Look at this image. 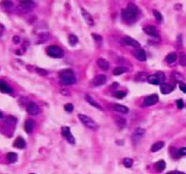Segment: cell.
<instances>
[{"label": "cell", "mask_w": 186, "mask_h": 174, "mask_svg": "<svg viewBox=\"0 0 186 174\" xmlns=\"http://www.w3.org/2000/svg\"><path fill=\"white\" fill-rule=\"evenodd\" d=\"M60 79L61 80H64V79H66V78H70L72 76H75V74H74V71L71 70V69H66V70H63L61 71L60 74Z\"/></svg>", "instance_id": "17"}, {"label": "cell", "mask_w": 186, "mask_h": 174, "mask_svg": "<svg viewBox=\"0 0 186 174\" xmlns=\"http://www.w3.org/2000/svg\"><path fill=\"white\" fill-rule=\"evenodd\" d=\"M114 107V110L115 112H118L120 114H125L129 112V109L128 107L125 106V105H122V104H114V105L113 106Z\"/></svg>", "instance_id": "19"}, {"label": "cell", "mask_w": 186, "mask_h": 174, "mask_svg": "<svg viewBox=\"0 0 186 174\" xmlns=\"http://www.w3.org/2000/svg\"><path fill=\"white\" fill-rule=\"evenodd\" d=\"M165 81V75L163 72H157L156 74L148 75L147 82L153 85H159L164 84Z\"/></svg>", "instance_id": "3"}, {"label": "cell", "mask_w": 186, "mask_h": 174, "mask_svg": "<svg viewBox=\"0 0 186 174\" xmlns=\"http://www.w3.org/2000/svg\"><path fill=\"white\" fill-rule=\"evenodd\" d=\"M114 96H115L116 98H118V99H123V98H125V97L126 96V93H125V92H122V91H120V92L115 93Z\"/></svg>", "instance_id": "38"}, {"label": "cell", "mask_w": 186, "mask_h": 174, "mask_svg": "<svg viewBox=\"0 0 186 174\" xmlns=\"http://www.w3.org/2000/svg\"><path fill=\"white\" fill-rule=\"evenodd\" d=\"M68 42H69V44L71 45V46H75L77 43H78V38H77V37L75 36V34H70V36L68 37Z\"/></svg>", "instance_id": "30"}, {"label": "cell", "mask_w": 186, "mask_h": 174, "mask_svg": "<svg viewBox=\"0 0 186 174\" xmlns=\"http://www.w3.org/2000/svg\"><path fill=\"white\" fill-rule=\"evenodd\" d=\"M1 5L4 7H7V8H10L13 7V3L10 1V0H3L1 2Z\"/></svg>", "instance_id": "34"}, {"label": "cell", "mask_w": 186, "mask_h": 174, "mask_svg": "<svg viewBox=\"0 0 186 174\" xmlns=\"http://www.w3.org/2000/svg\"><path fill=\"white\" fill-rule=\"evenodd\" d=\"M176 59H177V55H176L175 53H170V54L166 56V61H167V63H174V62L176 61Z\"/></svg>", "instance_id": "31"}, {"label": "cell", "mask_w": 186, "mask_h": 174, "mask_svg": "<svg viewBox=\"0 0 186 174\" xmlns=\"http://www.w3.org/2000/svg\"><path fill=\"white\" fill-rule=\"evenodd\" d=\"M164 146V142H157L155 143H153L151 147V152H156L158 151H160L161 149H163Z\"/></svg>", "instance_id": "23"}, {"label": "cell", "mask_w": 186, "mask_h": 174, "mask_svg": "<svg viewBox=\"0 0 186 174\" xmlns=\"http://www.w3.org/2000/svg\"><path fill=\"white\" fill-rule=\"evenodd\" d=\"M61 93H63V95H66V96H69V94H70L69 92H68L66 89H62V90H61Z\"/></svg>", "instance_id": "45"}, {"label": "cell", "mask_w": 186, "mask_h": 174, "mask_svg": "<svg viewBox=\"0 0 186 174\" xmlns=\"http://www.w3.org/2000/svg\"><path fill=\"white\" fill-rule=\"evenodd\" d=\"M179 60H180V63H181V65H182V66H186V54L182 53V54L180 55V58H179Z\"/></svg>", "instance_id": "33"}, {"label": "cell", "mask_w": 186, "mask_h": 174, "mask_svg": "<svg viewBox=\"0 0 186 174\" xmlns=\"http://www.w3.org/2000/svg\"><path fill=\"white\" fill-rule=\"evenodd\" d=\"M123 42L125 43V45L133 46V47H140L141 46V45H140V43L138 41L134 40V38H132L130 37H125V38L123 39Z\"/></svg>", "instance_id": "12"}, {"label": "cell", "mask_w": 186, "mask_h": 174, "mask_svg": "<svg viewBox=\"0 0 186 174\" xmlns=\"http://www.w3.org/2000/svg\"><path fill=\"white\" fill-rule=\"evenodd\" d=\"M167 174H185L182 171H178V170H174V171H169Z\"/></svg>", "instance_id": "44"}, {"label": "cell", "mask_w": 186, "mask_h": 174, "mask_svg": "<svg viewBox=\"0 0 186 174\" xmlns=\"http://www.w3.org/2000/svg\"><path fill=\"white\" fill-rule=\"evenodd\" d=\"M114 122H115V124L117 125V127L119 129H123V127L126 125V120H125V118H123L122 116H116L114 118Z\"/></svg>", "instance_id": "20"}, {"label": "cell", "mask_w": 186, "mask_h": 174, "mask_svg": "<svg viewBox=\"0 0 186 174\" xmlns=\"http://www.w3.org/2000/svg\"><path fill=\"white\" fill-rule=\"evenodd\" d=\"M106 76L104 75H96L94 79L92 81V84H94L95 86H101L103 84H105L106 83Z\"/></svg>", "instance_id": "9"}, {"label": "cell", "mask_w": 186, "mask_h": 174, "mask_svg": "<svg viewBox=\"0 0 186 174\" xmlns=\"http://www.w3.org/2000/svg\"><path fill=\"white\" fill-rule=\"evenodd\" d=\"M64 108L67 113H72L74 111V105L72 103H66Z\"/></svg>", "instance_id": "37"}, {"label": "cell", "mask_w": 186, "mask_h": 174, "mask_svg": "<svg viewBox=\"0 0 186 174\" xmlns=\"http://www.w3.org/2000/svg\"><path fill=\"white\" fill-rule=\"evenodd\" d=\"M78 119L81 121V122L87 128L91 129V130H96L98 128V125L97 123L93 120L91 117L85 115V114H78Z\"/></svg>", "instance_id": "2"}, {"label": "cell", "mask_w": 186, "mask_h": 174, "mask_svg": "<svg viewBox=\"0 0 186 174\" xmlns=\"http://www.w3.org/2000/svg\"><path fill=\"white\" fill-rule=\"evenodd\" d=\"M62 134H63L65 139L69 143H71V144L75 143V138H74V136H73V134L70 131V128L68 126L62 127Z\"/></svg>", "instance_id": "6"}, {"label": "cell", "mask_w": 186, "mask_h": 174, "mask_svg": "<svg viewBox=\"0 0 186 174\" xmlns=\"http://www.w3.org/2000/svg\"><path fill=\"white\" fill-rule=\"evenodd\" d=\"M135 56H136V58L139 60V61H141V62H144V61H146V53H145V51L143 50V49H139V50H137L136 52H135Z\"/></svg>", "instance_id": "22"}, {"label": "cell", "mask_w": 186, "mask_h": 174, "mask_svg": "<svg viewBox=\"0 0 186 174\" xmlns=\"http://www.w3.org/2000/svg\"><path fill=\"white\" fill-rule=\"evenodd\" d=\"M34 127H35V122L32 119H28V120L25 121L24 128H25V131L26 133L32 132L33 130H34Z\"/></svg>", "instance_id": "14"}, {"label": "cell", "mask_w": 186, "mask_h": 174, "mask_svg": "<svg viewBox=\"0 0 186 174\" xmlns=\"http://www.w3.org/2000/svg\"><path fill=\"white\" fill-rule=\"evenodd\" d=\"M13 42H14V44H19L20 43V38H19V37H17V36H15L14 37H13Z\"/></svg>", "instance_id": "42"}, {"label": "cell", "mask_w": 186, "mask_h": 174, "mask_svg": "<svg viewBox=\"0 0 186 174\" xmlns=\"http://www.w3.org/2000/svg\"><path fill=\"white\" fill-rule=\"evenodd\" d=\"M138 13V7L133 4L130 3L126 8L122 10V18L125 21H132L137 16Z\"/></svg>", "instance_id": "1"}, {"label": "cell", "mask_w": 186, "mask_h": 174, "mask_svg": "<svg viewBox=\"0 0 186 174\" xmlns=\"http://www.w3.org/2000/svg\"><path fill=\"white\" fill-rule=\"evenodd\" d=\"M144 32L149 34L150 37H158V33H157V30L156 28L152 26V25H147L143 28Z\"/></svg>", "instance_id": "13"}, {"label": "cell", "mask_w": 186, "mask_h": 174, "mask_svg": "<svg viewBox=\"0 0 186 174\" xmlns=\"http://www.w3.org/2000/svg\"><path fill=\"white\" fill-rule=\"evenodd\" d=\"M2 117H3V114H2L1 112H0V118H2Z\"/></svg>", "instance_id": "46"}, {"label": "cell", "mask_w": 186, "mask_h": 174, "mask_svg": "<svg viewBox=\"0 0 186 174\" xmlns=\"http://www.w3.org/2000/svg\"><path fill=\"white\" fill-rule=\"evenodd\" d=\"M154 167H155L156 170L159 171V172H162L165 167H166V164H165V161H159L155 163V165H154Z\"/></svg>", "instance_id": "25"}, {"label": "cell", "mask_w": 186, "mask_h": 174, "mask_svg": "<svg viewBox=\"0 0 186 174\" xmlns=\"http://www.w3.org/2000/svg\"><path fill=\"white\" fill-rule=\"evenodd\" d=\"M14 147L17 148V149H24L25 147V141L22 137H18L16 140L14 142Z\"/></svg>", "instance_id": "21"}, {"label": "cell", "mask_w": 186, "mask_h": 174, "mask_svg": "<svg viewBox=\"0 0 186 174\" xmlns=\"http://www.w3.org/2000/svg\"><path fill=\"white\" fill-rule=\"evenodd\" d=\"M26 111L29 114L31 115H37L39 114V107L38 105L34 102H28L27 104V107H26Z\"/></svg>", "instance_id": "7"}, {"label": "cell", "mask_w": 186, "mask_h": 174, "mask_svg": "<svg viewBox=\"0 0 186 174\" xmlns=\"http://www.w3.org/2000/svg\"><path fill=\"white\" fill-rule=\"evenodd\" d=\"M127 72V69L125 68V67H123V66H119V67H116L114 70V72H113V74H114V75H123V74H125V73H126Z\"/></svg>", "instance_id": "24"}, {"label": "cell", "mask_w": 186, "mask_h": 174, "mask_svg": "<svg viewBox=\"0 0 186 174\" xmlns=\"http://www.w3.org/2000/svg\"><path fill=\"white\" fill-rule=\"evenodd\" d=\"M46 53L49 56L54 58H60L64 55V52L57 46H50L46 49Z\"/></svg>", "instance_id": "4"}, {"label": "cell", "mask_w": 186, "mask_h": 174, "mask_svg": "<svg viewBox=\"0 0 186 174\" xmlns=\"http://www.w3.org/2000/svg\"><path fill=\"white\" fill-rule=\"evenodd\" d=\"M20 4L23 8L28 9L33 6V0H20Z\"/></svg>", "instance_id": "26"}, {"label": "cell", "mask_w": 186, "mask_h": 174, "mask_svg": "<svg viewBox=\"0 0 186 174\" xmlns=\"http://www.w3.org/2000/svg\"><path fill=\"white\" fill-rule=\"evenodd\" d=\"M172 76H173V78L175 81L180 82V83H182V81L184 80L183 75H181V74H180V73H178V72H173V73L172 74Z\"/></svg>", "instance_id": "29"}, {"label": "cell", "mask_w": 186, "mask_h": 174, "mask_svg": "<svg viewBox=\"0 0 186 174\" xmlns=\"http://www.w3.org/2000/svg\"><path fill=\"white\" fill-rule=\"evenodd\" d=\"M179 88L181 91H182L184 93H186V84L184 83H180L179 84Z\"/></svg>", "instance_id": "41"}, {"label": "cell", "mask_w": 186, "mask_h": 174, "mask_svg": "<svg viewBox=\"0 0 186 174\" xmlns=\"http://www.w3.org/2000/svg\"><path fill=\"white\" fill-rule=\"evenodd\" d=\"M36 72H37L38 75H42V76H46V75H48V73H47L46 70H45V69H42V68H38V67L36 68Z\"/></svg>", "instance_id": "36"}, {"label": "cell", "mask_w": 186, "mask_h": 174, "mask_svg": "<svg viewBox=\"0 0 186 174\" xmlns=\"http://www.w3.org/2000/svg\"><path fill=\"white\" fill-rule=\"evenodd\" d=\"M7 159L10 163H14L17 161V154L15 152H8L7 154Z\"/></svg>", "instance_id": "27"}, {"label": "cell", "mask_w": 186, "mask_h": 174, "mask_svg": "<svg viewBox=\"0 0 186 174\" xmlns=\"http://www.w3.org/2000/svg\"><path fill=\"white\" fill-rule=\"evenodd\" d=\"M174 87L170 84H162L160 86V91L163 94H168L173 91Z\"/></svg>", "instance_id": "15"}, {"label": "cell", "mask_w": 186, "mask_h": 174, "mask_svg": "<svg viewBox=\"0 0 186 174\" xmlns=\"http://www.w3.org/2000/svg\"><path fill=\"white\" fill-rule=\"evenodd\" d=\"M123 165H125L126 168H131L133 166L134 161L130 158H125V159H123Z\"/></svg>", "instance_id": "32"}, {"label": "cell", "mask_w": 186, "mask_h": 174, "mask_svg": "<svg viewBox=\"0 0 186 174\" xmlns=\"http://www.w3.org/2000/svg\"><path fill=\"white\" fill-rule=\"evenodd\" d=\"M176 102H177V107H178V109H182L184 107V102H183V101L182 99L178 100Z\"/></svg>", "instance_id": "40"}, {"label": "cell", "mask_w": 186, "mask_h": 174, "mask_svg": "<svg viewBox=\"0 0 186 174\" xmlns=\"http://www.w3.org/2000/svg\"><path fill=\"white\" fill-rule=\"evenodd\" d=\"M145 134V130L141 128V127H138L134 130L133 135H132V142L134 144H137L138 143H140L142 141V139L143 138Z\"/></svg>", "instance_id": "5"}, {"label": "cell", "mask_w": 186, "mask_h": 174, "mask_svg": "<svg viewBox=\"0 0 186 174\" xmlns=\"http://www.w3.org/2000/svg\"><path fill=\"white\" fill-rule=\"evenodd\" d=\"M81 13H82V16H83V17H84V21L86 22L87 25H89L90 26L95 25L94 18L92 17V16L86 10H84V8H81Z\"/></svg>", "instance_id": "10"}, {"label": "cell", "mask_w": 186, "mask_h": 174, "mask_svg": "<svg viewBox=\"0 0 186 174\" xmlns=\"http://www.w3.org/2000/svg\"><path fill=\"white\" fill-rule=\"evenodd\" d=\"M147 78H148V75H147L145 73H143V72H140V73H138V74L136 75V76H135L136 81H139V82H143V81L147 80Z\"/></svg>", "instance_id": "28"}, {"label": "cell", "mask_w": 186, "mask_h": 174, "mask_svg": "<svg viewBox=\"0 0 186 174\" xmlns=\"http://www.w3.org/2000/svg\"><path fill=\"white\" fill-rule=\"evenodd\" d=\"M159 101V96L158 94H155L153 93L152 95H149L145 98L144 100V104L146 106H152V105H154L155 103H157Z\"/></svg>", "instance_id": "8"}, {"label": "cell", "mask_w": 186, "mask_h": 174, "mask_svg": "<svg viewBox=\"0 0 186 174\" xmlns=\"http://www.w3.org/2000/svg\"><path fill=\"white\" fill-rule=\"evenodd\" d=\"M85 100H86V102L89 103V104H91L92 106H94L95 108H97L98 110H101V111H104V108L100 105V104L93 98L90 94H85Z\"/></svg>", "instance_id": "11"}, {"label": "cell", "mask_w": 186, "mask_h": 174, "mask_svg": "<svg viewBox=\"0 0 186 174\" xmlns=\"http://www.w3.org/2000/svg\"><path fill=\"white\" fill-rule=\"evenodd\" d=\"M93 37H94L97 41H101L102 40V37L100 36H98V34H93Z\"/></svg>", "instance_id": "43"}, {"label": "cell", "mask_w": 186, "mask_h": 174, "mask_svg": "<svg viewBox=\"0 0 186 174\" xmlns=\"http://www.w3.org/2000/svg\"><path fill=\"white\" fill-rule=\"evenodd\" d=\"M0 91H1L2 93H13L12 87L8 84H7L4 81H1V80H0Z\"/></svg>", "instance_id": "16"}, {"label": "cell", "mask_w": 186, "mask_h": 174, "mask_svg": "<svg viewBox=\"0 0 186 174\" xmlns=\"http://www.w3.org/2000/svg\"><path fill=\"white\" fill-rule=\"evenodd\" d=\"M97 65L99 66V68H101L104 71H107L109 67H110V63L107 60L104 59V58H98L97 59Z\"/></svg>", "instance_id": "18"}, {"label": "cell", "mask_w": 186, "mask_h": 174, "mask_svg": "<svg viewBox=\"0 0 186 174\" xmlns=\"http://www.w3.org/2000/svg\"><path fill=\"white\" fill-rule=\"evenodd\" d=\"M31 174H34V173H31Z\"/></svg>", "instance_id": "47"}, {"label": "cell", "mask_w": 186, "mask_h": 174, "mask_svg": "<svg viewBox=\"0 0 186 174\" xmlns=\"http://www.w3.org/2000/svg\"><path fill=\"white\" fill-rule=\"evenodd\" d=\"M177 153L179 156H185L186 155V147H182L177 151Z\"/></svg>", "instance_id": "39"}, {"label": "cell", "mask_w": 186, "mask_h": 174, "mask_svg": "<svg viewBox=\"0 0 186 174\" xmlns=\"http://www.w3.org/2000/svg\"><path fill=\"white\" fill-rule=\"evenodd\" d=\"M152 12H153V16H154V17L156 18L157 21L161 22V21L163 20V16H162V14H161L159 11H157V10H153Z\"/></svg>", "instance_id": "35"}]
</instances>
